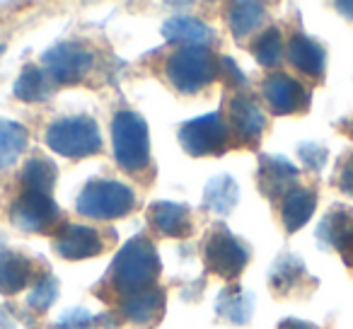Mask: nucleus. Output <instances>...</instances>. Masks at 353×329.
<instances>
[{
	"mask_svg": "<svg viewBox=\"0 0 353 329\" xmlns=\"http://www.w3.org/2000/svg\"><path fill=\"white\" fill-rule=\"evenodd\" d=\"M94 54L80 41H59L41 54V70L51 85H78L90 75Z\"/></svg>",
	"mask_w": 353,
	"mask_h": 329,
	"instance_id": "obj_8",
	"label": "nucleus"
},
{
	"mask_svg": "<svg viewBox=\"0 0 353 329\" xmlns=\"http://www.w3.org/2000/svg\"><path fill=\"white\" fill-rule=\"evenodd\" d=\"M266 17V8L261 3H232L228 12V25L237 41L254 34Z\"/></svg>",
	"mask_w": 353,
	"mask_h": 329,
	"instance_id": "obj_27",
	"label": "nucleus"
},
{
	"mask_svg": "<svg viewBox=\"0 0 353 329\" xmlns=\"http://www.w3.org/2000/svg\"><path fill=\"white\" fill-rule=\"evenodd\" d=\"M252 54H254L259 66L276 68L283 59V34H281L279 27H269V30L259 32L256 39L252 41Z\"/></svg>",
	"mask_w": 353,
	"mask_h": 329,
	"instance_id": "obj_28",
	"label": "nucleus"
},
{
	"mask_svg": "<svg viewBox=\"0 0 353 329\" xmlns=\"http://www.w3.org/2000/svg\"><path fill=\"white\" fill-rule=\"evenodd\" d=\"M3 51H6V46H0V54H3Z\"/></svg>",
	"mask_w": 353,
	"mask_h": 329,
	"instance_id": "obj_37",
	"label": "nucleus"
},
{
	"mask_svg": "<svg viewBox=\"0 0 353 329\" xmlns=\"http://www.w3.org/2000/svg\"><path fill=\"white\" fill-rule=\"evenodd\" d=\"M162 37L165 41L172 44H184V46H208L213 41V30L203 25L201 20L189 15H176L165 20L162 25Z\"/></svg>",
	"mask_w": 353,
	"mask_h": 329,
	"instance_id": "obj_23",
	"label": "nucleus"
},
{
	"mask_svg": "<svg viewBox=\"0 0 353 329\" xmlns=\"http://www.w3.org/2000/svg\"><path fill=\"white\" fill-rule=\"evenodd\" d=\"M56 177H59V170H56L54 162L44 155H37V157H30V160L22 165L17 184H20V189H34V192L54 194Z\"/></svg>",
	"mask_w": 353,
	"mask_h": 329,
	"instance_id": "obj_25",
	"label": "nucleus"
},
{
	"mask_svg": "<svg viewBox=\"0 0 353 329\" xmlns=\"http://www.w3.org/2000/svg\"><path fill=\"white\" fill-rule=\"evenodd\" d=\"M334 10H339L346 20L353 22V0L351 3H348V0H336V3H334Z\"/></svg>",
	"mask_w": 353,
	"mask_h": 329,
	"instance_id": "obj_35",
	"label": "nucleus"
},
{
	"mask_svg": "<svg viewBox=\"0 0 353 329\" xmlns=\"http://www.w3.org/2000/svg\"><path fill=\"white\" fill-rule=\"evenodd\" d=\"M319 281L307 274L305 261L293 252H283L276 257V261L269 269V290L271 295L285 298H307L310 293L317 290Z\"/></svg>",
	"mask_w": 353,
	"mask_h": 329,
	"instance_id": "obj_12",
	"label": "nucleus"
},
{
	"mask_svg": "<svg viewBox=\"0 0 353 329\" xmlns=\"http://www.w3.org/2000/svg\"><path fill=\"white\" fill-rule=\"evenodd\" d=\"M160 274L162 261L155 242L145 232H138L114 255L107 274L92 288V295H97L104 303L119 305L133 295L157 288Z\"/></svg>",
	"mask_w": 353,
	"mask_h": 329,
	"instance_id": "obj_1",
	"label": "nucleus"
},
{
	"mask_svg": "<svg viewBox=\"0 0 353 329\" xmlns=\"http://www.w3.org/2000/svg\"><path fill=\"white\" fill-rule=\"evenodd\" d=\"M107 250L104 237L97 228L80 226V223H65L54 235V252L65 261H80L97 257Z\"/></svg>",
	"mask_w": 353,
	"mask_h": 329,
	"instance_id": "obj_16",
	"label": "nucleus"
},
{
	"mask_svg": "<svg viewBox=\"0 0 353 329\" xmlns=\"http://www.w3.org/2000/svg\"><path fill=\"white\" fill-rule=\"evenodd\" d=\"M218 78L223 80V85H225L228 90H240L247 85L245 75H242L240 66L235 63L232 59H228V56H221V66H218Z\"/></svg>",
	"mask_w": 353,
	"mask_h": 329,
	"instance_id": "obj_33",
	"label": "nucleus"
},
{
	"mask_svg": "<svg viewBox=\"0 0 353 329\" xmlns=\"http://www.w3.org/2000/svg\"><path fill=\"white\" fill-rule=\"evenodd\" d=\"M281 208V223H283L285 232H298L307 221L312 218L314 208H317V192L310 187H293L279 203Z\"/></svg>",
	"mask_w": 353,
	"mask_h": 329,
	"instance_id": "obj_20",
	"label": "nucleus"
},
{
	"mask_svg": "<svg viewBox=\"0 0 353 329\" xmlns=\"http://www.w3.org/2000/svg\"><path fill=\"white\" fill-rule=\"evenodd\" d=\"M228 128H230L232 146L256 150L266 131V117L256 99L247 92H235L228 102Z\"/></svg>",
	"mask_w": 353,
	"mask_h": 329,
	"instance_id": "obj_10",
	"label": "nucleus"
},
{
	"mask_svg": "<svg viewBox=\"0 0 353 329\" xmlns=\"http://www.w3.org/2000/svg\"><path fill=\"white\" fill-rule=\"evenodd\" d=\"M41 274H37V264L27 255L3 247L0 250V293L17 295L22 288L34 283Z\"/></svg>",
	"mask_w": 353,
	"mask_h": 329,
	"instance_id": "obj_19",
	"label": "nucleus"
},
{
	"mask_svg": "<svg viewBox=\"0 0 353 329\" xmlns=\"http://www.w3.org/2000/svg\"><path fill=\"white\" fill-rule=\"evenodd\" d=\"M46 146L61 157L68 160H83L102 152V133L92 117L88 114H73V117L56 119L44 133Z\"/></svg>",
	"mask_w": 353,
	"mask_h": 329,
	"instance_id": "obj_4",
	"label": "nucleus"
},
{
	"mask_svg": "<svg viewBox=\"0 0 353 329\" xmlns=\"http://www.w3.org/2000/svg\"><path fill=\"white\" fill-rule=\"evenodd\" d=\"M261 94L269 104L274 117H288V114H305L310 109V90L293 75L274 70L261 80Z\"/></svg>",
	"mask_w": 353,
	"mask_h": 329,
	"instance_id": "obj_13",
	"label": "nucleus"
},
{
	"mask_svg": "<svg viewBox=\"0 0 353 329\" xmlns=\"http://www.w3.org/2000/svg\"><path fill=\"white\" fill-rule=\"evenodd\" d=\"M12 94H15L20 102L37 104V102H44V99H49L51 94H54V85H51V80L46 78L41 66L27 63L25 68H22L20 78L15 80Z\"/></svg>",
	"mask_w": 353,
	"mask_h": 329,
	"instance_id": "obj_24",
	"label": "nucleus"
},
{
	"mask_svg": "<svg viewBox=\"0 0 353 329\" xmlns=\"http://www.w3.org/2000/svg\"><path fill=\"white\" fill-rule=\"evenodd\" d=\"M145 218L157 235L170 237V240H187L194 232L192 211H189L187 203L152 201L150 206H148Z\"/></svg>",
	"mask_w": 353,
	"mask_h": 329,
	"instance_id": "obj_17",
	"label": "nucleus"
},
{
	"mask_svg": "<svg viewBox=\"0 0 353 329\" xmlns=\"http://www.w3.org/2000/svg\"><path fill=\"white\" fill-rule=\"evenodd\" d=\"M203 264L218 279L232 283L250 264V250L240 237L232 235L230 228L216 223L203 240Z\"/></svg>",
	"mask_w": 353,
	"mask_h": 329,
	"instance_id": "obj_7",
	"label": "nucleus"
},
{
	"mask_svg": "<svg viewBox=\"0 0 353 329\" xmlns=\"http://www.w3.org/2000/svg\"><path fill=\"white\" fill-rule=\"evenodd\" d=\"M136 208V194L128 184L114 179H90L78 194L75 211L92 221H119Z\"/></svg>",
	"mask_w": 353,
	"mask_h": 329,
	"instance_id": "obj_5",
	"label": "nucleus"
},
{
	"mask_svg": "<svg viewBox=\"0 0 353 329\" xmlns=\"http://www.w3.org/2000/svg\"><path fill=\"white\" fill-rule=\"evenodd\" d=\"M176 138L184 152L192 157H221L230 150L232 136L225 121V112L203 114L179 123Z\"/></svg>",
	"mask_w": 353,
	"mask_h": 329,
	"instance_id": "obj_6",
	"label": "nucleus"
},
{
	"mask_svg": "<svg viewBox=\"0 0 353 329\" xmlns=\"http://www.w3.org/2000/svg\"><path fill=\"white\" fill-rule=\"evenodd\" d=\"M336 126H339V131H341V133H346V136L353 138V114H351V117H346V119H341Z\"/></svg>",
	"mask_w": 353,
	"mask_h": 329,
	"instance_id": "obj_36",
	"label": "nucleus"
},
{
	"mask_svg": "<svg viewBox=\"0 0 353 329\" xmlns=\"http://www.w3.org/2000/svg\"><path fill=\"white\" fill-rule=\"evenodd\" d=\"M10 221L22 232H34V235L54 232L56 235L61 223V208L54 201V194L20 189V194L10 206Z\"/></svg>",
	"mask_w": 353,
	"mask_h": 329,
	"instance_id": "obj_9",
	"label": "nucleus"
},
{
	"mask_svg": "<svg viewBox=\"0 0 353 329\" xmlns=\"http://www.w3.org/2000/svg\"><path fill=\"white\" fill-rule=\"evenodd\" d=\"M298 157L303 160V165L312 172H319V170L327 165L329 152L324 146L319 143H298Z\"/></svg>",
	"mask_w": 353,
	"mask_h": 329,
	"instance_id": "obj_32",
	"label": "nucleus"
},
{
	"mask_svg": "<svg viewBox=\"0 0 353 329\" xmlns=\"http://www.w3.org/2000/svg\"><path fill=\"white\" fill-rule=\"evenodd\" d=\"M332 184L343 194V197L353 199V148L346 150L336 160V168L332 175Z\"/></svg>",
	"mask_w": 353,
	"mask_h": 329,
	"instance_id": "obj_31",
	"label": "nucleus"
},
{
	"mask_svg": "<svg viewBox=\"0 0 353 329\" xmlns=\"http://www.w3.org/2000/svg\"><path fill=\"white\" fill-rule=\"evenodd\" d=\"M30 133L22 123L0 117V170L12 168L25 152Z\"/></svg>",
	"mask_w": 353,
	"mask_h": 329,
	"instance_id": "obj_26",
	"label": "nucleus"
},
{
	"mask_svg": "<svg viewBox=\"0 0 353 329\" xmlns=\"http://www.w3.org/2000/svg\"><path fill=\"white\" fill-rule=\"evenodd\" d=\"M288 63L298 73L312 78L314 83H322L324 70H327V49L317 39L307 37L305 32H293L288 39Z\"/></svg>",
	"mask_w": 353,
	"mask_h": 329,
	"instance_id": "obj_18",
	"label": "nucleus"
},
{
	"mask_svg": "<svg viewBox=\"0 0 353 329\" xmlns=\"http://www.w3.org/2000/svg\"><path fill=\"white\" fill-rule=\"evenodd\" d=\"M221 59L208 46H182L172 51L165 61V75L182 94L201 92L218 78Z\"/></svg>",
	"mask_w": 353,
	"mask_h": 329,
	"instance_id": "obj_3",
	"label": "nucleus"
},
{
	"mask_svg": "<svg viewBox=\"0 0 353 329\" xmlns=\"http://www.w3.org/2000/svg\"><path fill=\"white\" fill-rule=\"evenodd\" d=\"M114 160L128 175H138L150 165V133L145 119L131 109H119L112 119Z\"/></svg>",
	"mask_w": 353,
	"mask_h": 329,
	"instance_id": "obj_2",
	"label": "nucleus"
},
{
	"mask_svg": "<svg viewBox=\"0 0 353 329\" xmlns=\"http://www.w3.org/2000/svg\"><path fill=\"white\" fill-rule=\"evenodd\" d=\"M167 308V293L165 288H152L148 293L133 295V298L123 300L117 305L114 312L102 315L104 327H107L109 319H114V327H133V329H155L157 324L165 317Z\"/></svg>",
	"mask_w": 353,
	"mask_h": 329,
	"instance_id": "obj_11",
	"label": "nucleus"
},
{
	"mask_svg": "<svg viewBox=\"0 0 353 329\" xmlns=\"http://www.w3.org/2000/svg\"><path fill=\"white\" fill-rule=\"evenodd\" d=\"M237 199H240V187H237L235 179L230 175H216L206 182L201 208L208 216L225 218L235 211Z\"/></svg>",
	"mask_w": 353,
	"mask_h": 329,
	"instance_id": "obj_21",
	"label": "nucleus"
},
{
	"mask_svg": "<svg viewBox=\"0 0 353 329\" xmlns=\"http://www.w3.org/2000/svg\"><path fill=\"white\" fill-rule=\"evenodd\" d=\"M216 315L225 322L245 327L254 315V295L237 283L225 286L216 298Z\"/></svg>",
	"mask_w": 353,
	"mask_h": 329,
	"instance_id": "obj_22",
	"label": "nucleus"
},
{
	"mask_svg": "<svg viewBox=\"0 0 353 329\" xmlns=\"http://www.w3.org/2000/svg\"><path fill=\"white\" fill-rule=\"evenodd\" d=\"M56 329H97L104 327L102 315H92L88 308H70L54 322Z\"/></svg>",
	"mask_w": 353,
	"mask_h": 329,
	"instance_id": "obj_30",
	"label": "nucleus"
},
{
	"mask_svg": "<svg viewBox=\"0 0 353 329\" xmlns=\"http://www.w3.org/2000/svg\"><path fill=\"white\" fill-rule=\"evenodd\" d=\"M314 235L324 250H336L343 266L353 274V208L334 203L327 216L319 221Z\"/></svg>",
	"mask_w": 353,
	"mask_h": 329,
	"instance_id": "obj_14",
	"label": "nucleus"
},
{
	"mask_svg": "<svg viewBox=\"0 0 353 329\" xmlns=\"http://www.w3.org/2000/svg\"><path fill=\"white\" fill-rule=\"evenodd\" d=\"M300 170L293 162L283 155H269L261 152L259 155V168H256V189L259 194L271 201L274 206H279L283 201V197L293 187H298Z\"/></svg>",
	"mask_w": 353,
	"mask_h": 329,
	"instance_id": "obj_15",
	"label": "nucleus"
},
{
	"mask_svg": "<svg viewBox=\"0 0 353 329\" xmlns=\"http://www.w3.org/2000/svg\"><path fill=\"white\" fill-rule=\"evenodd\" d=\"M276 329H319V327H317V324H312V322H305V319L285 317V319H281Z\"/></svg>",
	"mask_w": 353,
	"mask_h": 329,
	"instance_id": "obj_34",
	"label": "nucleus"
},
{
	"mask_svg": "<svg viewBox=\"0 0 353 329\" xmlns=\"http://www.w3.org/2000/svg\"><path fill=\"white\" fill-rule=\"evenodd\" d=\"M56 298H59V281L46 271L44 276H39V279L34 281V288L27 295V305H30L34 312H46V310L56 303Z\"/></svg>",
	"mask_w": 353,
	"mask_h": 329,
	"instance_id": "obj_29",
	"label": "nucleus"
}]
</instances>
